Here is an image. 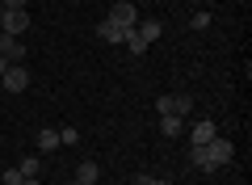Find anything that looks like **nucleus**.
<instances>
[{
  "label": "nucleus",
  "mask_w": 252,
  "mask_h": 185,
  "mask_svg": "<svg viewBox=\"0 0 252 185\" xmlns=\"http://www.w3.org/2000/svg\"><path fill=\"white\" fill-rule=\"evenodd\" d=\"M231 156H235V143L223 139V135H215L210 143H189V160H193L202 173H215V168H223Z\"/></svg>",
  "instance_id": "obj_1"
},
{
  "label": "nucleus",
  "mask_w": 252,
  "mask_h": 185,
  "mask_svg": "<svg viewBox=\"0 0 252 185\" xmlns=\"http://www.w3.org/2000/svg\"><path fill=\"white\" fill-rule=\"evenodd\" d=\"M0 84H4V93H26L30 88V72L21 68V63H9L4 76H0Z\"/></svg>",
  "instance_id": "obj_2"
},
{
  "label": "nucleus",
  "mask_w": 252,
  "mask_h": 185,
  "mask_svg": "<svg viewBox=\"0 0 252 185\" xmlns=\"http://www.w3.org/2000/svg\"><path fill=\"white\" fill-rule=\"evenodd\" d=\"M30 30V13L26 9H4V21H0V34H13V38H21Z\"/></svg>",
  "instance_id": "obj_3"
},
{
  "label": "nucleus",
  "mask_w": 252,
  "mask_h": 185,
  "mask_svg": "<svg viewBox=\"0 0 252 185\" xmlns=\"http://www.w3.org/2000/svg\"><path fill=\"white\" fill-rule=\"evenodd\" d=\"M109 21L122 26V30H135V26H139V9L130 4V0H118L114 9H109Z\"/></svg>",
  "instance_id": "obj_4"
},
{
  "label": "nucleus",
  "mask_w": 252,
  "mask_h": 185,
  "mask_svg": "<svg viewBox=\"0 0 252 185\" xmlns=\"http://www.w3.org/2000/svg\"><path fill=\"white\" fill-rule=\"evenodd\" d=\"M97 177H101V164H97V160H80L72 185H97Z\"/></svg>",
  "instance_id": "obj_5"
},
{
  "label": "nucleus",
  "mask_w": 252,
  "mask_h": 185,
  "mask_svg": "<svg viewBox=\"0 0 252 185\" xmlns=\"http://www.w3.org/2000/svg\"><path fill=\"white\" fill-rule=\"evenodd\" d=\"M0 55L4 59H26V46H21V38H13V34H0Z\"/></svg>",
  "instance_id": "obj_6"
},
{
  "label": "nucleus",
  "mask_w": 252,
  "mask_h": 185,
  "mask_svg": "<svg viewBox=\"0 0 252 185\" xmlns=\"http://www.w3.org/2000/svg\"><path fill=\"white\" fill-rule=\"evenodd\" d=\"M219 135V126L210 122V118H202V122H193V131H189V143H210Z\"/></svg>",
  "instance_id": "obj_7"
},
{
  "label": "nucleus",
  "mask_w": 252,
  "mask_h": 185,
  "mask_svg": "<svg viewBox=\"0 0 252 185\" xmlns=\"http://www.w3.org/2000/svg\"><path fill=\"white\" fill-rule=\"evenodd\" d=\"M97 38H101V42H109V46H118V42H122V38H126V30L122 26H114V21H101V26H97Z\"/></svg>",
  "instance_id": "obj_8"
},
{
  "label": "nucleus",
  "mask_w": 252,
  "mask_h": 185,
  "mask_svg": "<svg viewBox=\"0 0 252 185\" xmlns=\"http://www.w3.org/2000/svg\"><path fill=\"white\" fill-rule=\"evenodd\" d=\"M181 131H185V118L181 114H160V135L164 139H177Z\"/></svg>",
  "instance_id": "obj_9"
},
{
  "label": "nucleus",
  "mask_w": 252,
  "mask_h": 185,
  "mask_svg": "<svg viewBox=\"0 0 252 185\" xmlns=\"http://www.w3.org/2000/svg\"><path fill=\"white\" fill-rule=\"evenodd\" d=\"M135 34L143 38L147 46H152V42H160V34H164V21H139V26H135Z\"/></svg>",
  "instance_id": "obj_10"
},
{
  "label": "nucleus",
  "mask_w": 252,
  "mask_h": 185,
  "mask_svg": "<svg viewBox=\"0 0 252 185\" xmlns=\"http://www.w3.org/2000/svg\"><path fill=\"white\" fill-rule=\"evenodd\" d=\"M55 148H63L59 131H55V126H42V131H38V151H55Z\"/></svg>",
  "instance_id": "obj_11"
},
{
  "label": "nucleus",
  "mask_w": 252,
  "mask_h": 185,
  "mask_svg": "<svg viewBox=\"0 0 252 185\" xmlns=\"http://www.w3.org/2000/svg\"><path fill=\"white\" fill-rule=\"evenodd\" d=\"M122 46H126V51H130V55H143V51H147V42H143V38L135 34V30H126V38H122Z\"/></svg>",
  "instance_id": "obj_12"
},
{
  "label": "nucleus",
  "mask_w": 252,
  "mask_h": 185,
  "mask_svg": "<svg viewBox=\"0 0 252 185\" xmlns=\"http://www.w3.org/2000/svg\"><path fill=\"white\" fill-rule=\"evenodd\" d=\"M172 110H177V114L185 118L189 110H193V97H189V93H172Z\"/></svg>",
  "instance_id": "obj_13"
},
{
  "label": "nucleus",
  "mask_w": 252,
  "mask_h": 185,
  "mask_svg": "<svg viewBox=\"0 0 252 185\" xmlns=\"http://www.w3.org/2000/svg\"><path fill=\"white\" fill-rule=\"evenodd\" d=\"M26 177H21V168L13 164V168H0V185H21Z\"/></svg>",
  "instance_id": "obj_14"
},
{
  "label": "nucleus",
  "mask_w": 252,
  "mask_h": 185,
  "mask_svg": "<svg viewBox=\"0 0 252 185\" xmlns=\"http://www.w3.org/2000/svg\"><path fill=\"white\" fill-rule=\"evenodd\" d=\"M38 164H42V160H38V156H21V177H38Z\"/></svg>",
  "instance_id": "obj_15"
},
{
  "label": "nucleus",
  "mask_w": 252,
  "mask_h": 185,
  "mask_svg": "<svg viewBox=\"0 0 252 185\" xmlns=\"http://www.w3.org/2000/svg\"><path fill=\"white\" fill-rule=\"evenodd\" d=\"M135 185H172L168 177H152V173H139V181Z\"/></svg>",
  "instance_id": "obj_16"
},
{
  "label": "nucleus",
  "mask_w": 252,
  "mask_h": 185,
  "mask_svg": "<svg viewBox=\"0 0 252 185\" xmlns=\"http://www.w3.org/2000/svg\"><path fill=\"white\" fill-rule=\"evenodd\" d=\"M189 26H193V30H210V13H206V9L193 13V21H189Z\"/></svg>",
  "instance_id": "obj_17"
},
{
  "label": "nucleus",
  "mask_w": 252,
  "mask_h": 185,
  "mask_svg": "<svg viewBox=\"0 0 252 185\" xmlns=\"http://www.w3.org/2000/svg\"><path fill=\"white\" fill-rule=\"evenodd\" d=\"M59 143H80V131H76V126H63V131H59Z\"/></svg>",
  "instance_id": "obj_18"
},
{
  "label": "nucleus",
  "mask_w": 252,
  "mask_h": 185,
  "mask_svg": "<svg viewBox=\"0 0 252 185\" xmlns=\"http://www.w3.org/2000/svg\"><path fill=\"white\" fill-rule=\"evenodd\" d=\"M156 110H160V114H177V110H172V93H164V97L156 101Z\"/></svg>",
  "instance_id": "obj_19"
},
{
  "label": "nucleus",
  "mask_w": 252,
  "mask_h": 185,
  "mask_svg": "<svg viewBox=\"0 0 252 185\" xmlns=\"http://www.w3.org/2000/svg\"><path fill=\"white\" fill-rule=\"evenodd\" d=\"M0 9H26V0H0Z\"/></svg>",
  "instance_id": "obj_20"
},
{
  "label": "nucleus",
  "mask_w": 252,
  "mask_h": 185,
  "mask_svg": "<svg viewBox=\"0 0 252 185\" xmlns=\"http://www.w3.org/2000/svg\"><path fill=\"white\" fill-rule=\"evenodd\" d=\"M21 185H42V181H38V177H26V181H21Z\"/></svg>",
  "instance_id": "obj_21"
},
{
  "label": "nucleus",
  "mask_w": 252,
  "mask_h": 185,
  "mask_svg": "<svg viewBox=\"0 0 252 185\" xmlns=\"http://www.w3.org/2000/svg\"><path fill=\"white\" fill-rule=\"evenodd\" d=\"M4 68H9V59H4V55H0V76H4Z\"/></svg>",
  "instance_id": "obj_22"
},
{
  "label": "nucleus",
  "mask_w": 252,
  "mask_h": 185,
  "mask_svg": "<svg viewBox=\"0 0 252 185\" xmlns=\"http://www.w3.org/2000/svg\"><path fill=\"white\" fill-rule=\"evenodd\" d=\"M0 21H4V9H0Z\"/></svg>",
  "instance_id": "obj_23"
},
{
  "label": "nucleus",
  "mask_w": 252,
  "mask_h": 185,
  "mask_svg": "<svg viewBox=\"0 0 252 185\" xmlns=\"http://www.w3.org/2000/svg\"><path fill=\"white\" fill-rule=\"evenodd\" d=\"M198 4H206V0H198Z\"/></svg>",
  "instance_id": "obj_24"
}]
</instances>
